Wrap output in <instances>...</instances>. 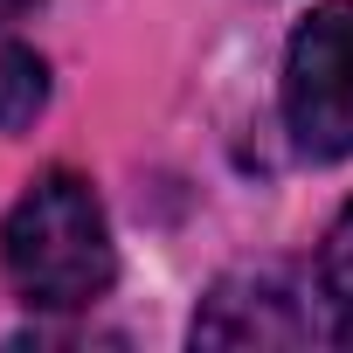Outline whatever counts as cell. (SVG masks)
<instances>
[{"label": "cell", "mask_w": 353, "mask_h": 353, "mask_svg": "<svg viewBox=\"0 0 353 353\" xmlns=\"http://www.w3.org/2000/svg\"><path fill=\"white\" fill-rule=\"evenodd\" d=\"M319 284H325V305L339 319V339H353V208L332 222L325 236V263H319Z\"/></svg>", "instance_id": "5b68a950"}, {"label": "cell", "mask_w": 353, "mask_h": 353, "mask_svg": "<svg viewBox=\"0 0 353 353\" xmlns=\"http://www.w3.org/2000/svg\"><path fill=\"white\" fill-rule=\"evenodd\" d=\"M28 8H42V0H0V28H8V21H21Z\"/></svg>", "instance_id": "8992f818"}, {"label": "cell", "mask_w": 353, "mask_h": 353, "mask_svg": "<svg viewBox=\"0 0 353 353\" xmlns=\"http://www.w3.org/2000/svg\"><path fill=\"white\" fill-rule=\"evenodd\" d=\"M42 97H49V70H42V56L21 49V42H0V132L28 125V118L42 111Z\"/></svg>", "instance_id": "277c9868"}, {"label": "cell", "mask_w": 353, "mask_h": 353, "mask_svg": "<svg viewBox=\"0 0 353 353\" xmlns=\"http://www.w3.org/2000/svg\"><path fill=\"white\" fill-rule=\"evenodd\" d=\"M284 125L305 159L353 152V0L319 8L284 49Z\"/></svg>", "instance_id": "7a4b0ae2"}, {"label": "cell", "mask_w": 353, "mask_h": 353, "mask_svg": "<svg viewBox=\"0 0 353 353\" xmlns=\"http://www.w3.org/2000/svg\"><path fill=\"white\" fill-rule=\"evenodd\" d=\"M339 339L325 284L305 291L284 270H236L194 312V346H319Z\"/></svg>", "instance_id": "3957f363"}, {"label": "cell", "mask_w": 353, "mask_h": 353, "mask_svg": "<svg viewBox=\"0 0 353 353\" xmlns=\"http://www.w3.org/2000/svg\"><path fill=\"white\" fill-rule=\"evenodd\" d=\"M0 263H8V284L35 312L97 305L111 291L118 250H111V222H104V201L90 194V181L42 173L0 222Z\"/></svg>", "instance_id": "6da1fadb"}]
</instances>
